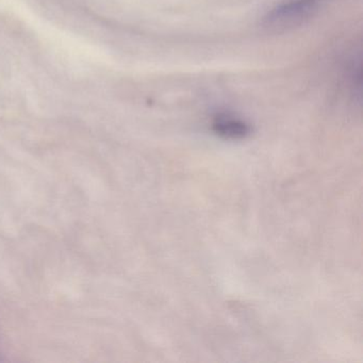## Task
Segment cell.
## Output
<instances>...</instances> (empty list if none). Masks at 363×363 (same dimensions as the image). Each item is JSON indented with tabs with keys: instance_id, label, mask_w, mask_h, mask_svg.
Masks as SVG:
<instances>
[{
	"instance_id": "obj_2",
	"label": "cell",
	"mask_w": 363,
	"mask_h": 363,
	"mask_svg": "<svg viewBox=\"0 0 363 363\" xmlns=\"http://www.w3.org/2000/svg\"><path fill=\"white\" fill-rule=\"evenodd\" d=\"M213 130L220 137L241 139L250 133V126L239 118L230 116H222L214 121Z\"/></svg>"
},
{
	"instance_id": "obj_1",
	"label": "cell",
	"mask_w": 363,
	"mask_h": 363,
	"mask_svg": "<svg viewBox=\"0 0 363 363\" xmlns=\"http://www.w3.org/2000/svg\"><path fill=\"white\" fill-rule=\"evenodd\" d=\"M322 0H288L265 16L263 27L269 31H284L303 24L318 11Z\"/></svg>"
}]
</instances>
